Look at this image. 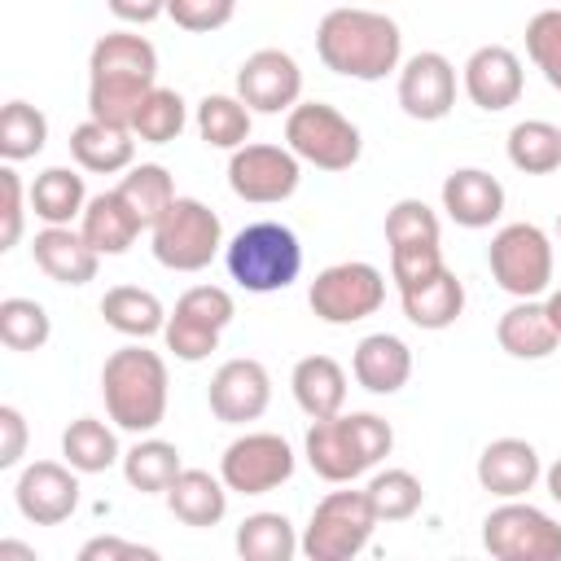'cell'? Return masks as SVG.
<instances>
[{
    "instance_id": "ba28073f",
    "label": "cell",
    "mask_w": 561,
    "mask_h": 561,
    "mask_svg": "<svg viewBox=\"0 0 561 561\" xmlns=\"http://www.w3.org/2000/svg\"><path fill=\"white\" fill-rule=\"evenodd\" d=\"M149 232H153V259L171 272H202L224 245L219 215L197 197H175Z\"/></svg>"
},
{
    "instance_id": "d6986e66",
    "label": "cell",
    "mask_w": 561,
    "mask_h": 561,
    "mask_svg": "<svg viewBox=\"0 0 561 561\" xmlns=\"http://www.w3.org/2000/svg\"><path fill=\"white\" fill-rule=\"evenodd\" d=\"M460 83H465V96L478 110L500 114V110L522 101V83H526L522 57L513 48H504V44H482V48L469 53V61L460 70Z\"/></svg>"
},
{
    "instance_id": "74e56055",
    "label": "cell",
    "mask_w": 561,
    "mask_h": 561,
    "mask_svg": "<svg viewBox=\"0 0 561 561\" xmlns=\"http://www.w3.org/2000/svg\"><path fill=\"white\" fill-rule=\"evenodd\" d=\"M188 123V110H184V96L175 88H153L136 118H131V136L145 140V145H171Z\"/></svg>"
},
{
    "instance_id": "60d3db41",
    "label": "cell",
    "mask_w": 561,
    "mask_h": 561,
    "mask_svg": "<svg viewBox=\"0 0 561 561\" xmlns=\"http://www.w3.org/2000/svg\"><path fill=\"white\" fill-rule=\"evenodd\" d=\"M364 491H368V500H373L381 522H408L425 500L421 478L412 469H381V473H373V482Z\"/></svg>"
},
{
    "instance_id": "9c48e42d",
    "label": "cell",
    "mask_w": 561,
    "mask_h": 561,
    "mask_svg": "<svg viewBox=\"0 0 561 561\" xmlns=\"http://www.w3.org/2000/svg\"><path fill=\"white\" fill-rule=\"evenodd\" d=\"M486 263L513 298H539L552 285V241L539 224H504L486 245Z\"/></svg>"
},
{
    "instance_id": "603a6c76",
    "label": "cell",
    "mask_w": 561,
    "mask_h": 561,
    "mask_svg": "<svg viewBox=\"0 0 561 561\" xmlns=\"http://www.w3.org/2000/svg\"><path fill=\"white\" fill-rule=\"evenodd\" d=\"M351 373L368 394H399L412 377V351L394 333H368L351 355Z\"/></svg>"
},
{
    "instance_id": "7bdbcfd3",
    "label": "cell",
    "mask_w": 561,
    "mask_h": 561,
    "mask_svg": "<svg viewBox=\"0 0 561 561\" xmlns=\"http://www.w3.org/2000/svg\"><path fill=\"white\" fill-rule=\"evenodd\" d=\"M443 224L421 197H399L386 210V245H408V241H438Z\"/></svg>"
},
{
    "instance_id": "8fae6325",
    "label": "cell",
    "mask_w": 561,
    "mask_h": 561,
    "mask_svg": "<svg viewBox=\"0 0 561 561\" xmlns=\"http://www.w3.org/2000/svg\"><path fill=\"white\" fill-rule=\"evenodd\" d=\"M482 548L495 561H561V526L526 500H504L482 517Z\"/></svg>"
},
{
    "instance_id": "681fc988",
    "label": "cell",
    "mask_w": 561,
    "mask_h": 561,
    "mask_svg": "<svg viewBox=\"0 0 561 561\" xmlns=\"http://www.w3.org/2000/svg\"><path fill=\"white\" fill-rule=\"evenodd\" d=\"M105 4H110V13H114L118 22H127V26H145V22H153V18L167 13V0H105Z\"/></svg>"
},
{
    "instance_id": "f1b7e54d",
    "label": "cell",
    "mask_w": 561,
    "mask_h": 561,
    "mask_svg": "<svg viewBox=\"0 0 561 561\" xmlns=\"http://www.w3.org/2000/svg\"><path fill=\"white\" fill-rule=\"evenodd\" d=\"M167 508L184 522V526H219L228 513V482L206 473V469H180V478L167 486Z\"/></svg>"
},
{
    "instance_id": "44dd1931",
    "label": "cell",
    "mask_w": 561,
    "mask_h": 561,
    "mask_svg": "<svg viewBox=\"0 0 561 561\" xmlns=\"http://www.w3.org/2000/svg\"><path fill=\"white\" fill-rule=\"evenodd\" d=\"M31 259L57 285H88L101 263V254L88 245V237L75 232L70 224H44L31 241Z\"/></svg>"
},
{
    "instance_id": "d4e9b609",
    "label": "cell",
    "mask_w": 561,
    "mask_h": 561,
    "mask_svg": "<svg viewBox=\"0 0 561 561\" xmlns=\"http://www.w3.org/2000/svg\"><path fill=\"white\" fill-rule=\"evenodd\" d=\"M399 302H403V316L416 329L438 333V329H451L460 320V311H465V280L451 267H438L430 280L399 289Z\"/></svg>"
},
{
    "instance_id": "f5cc1de1",
    "label": "cell",
    "mask_w": 561,
    "mask_h": 561,
    "mask_svg": "<svg viewBox=\"0 0 561 561\" xmlns=\"http://www.w3.org/2000/svg\"><path fill=\"white\" fill-rule=\"evenodd\" d=\"M543 307H548V316H552V324H557V333H561V289H552V294L543 298Z\"/></svg>"
},
{
    "instance_id": "83f0119b",
    "label": "cell",
    "mask_w": 561,
    "mask_h": 561,
    "mask_svg": "<svg viewBox=\"0 0 561 561\" xmlns=\"http://www.w3.org/2000/svg\"><path fill=\"white\" fill-rule=\"evenodd\" d=\"M289 386H294V399L298 408L320 421V416H337L342 403H346V368L333 359V355H302L289 373Z\"/></svg>"
},
{
    "instance_id": "816d5d0a",
    "label": "cell",
    "mask_w": 561,
    "mask_h": 561,
    "mask_svg": "<svg viewBox=\"0 0 561 561\" xmlns=\"http://www.w3.org/2000/svg\"><path fill=\"white\" fill-rule=\"evenodd\" d=\"M0 557H26V561H35V548L13 543V539H0Z\"/></svg>"
},
{
    "instance_id": "b9f144b4",
    "label": "cell",
    "mask_w": 561,
    "mask_h": 561,
    "mask_svg": "<svg viewBox=\"0 0 561 561\" xmlns=\"http://www.w3.org/2000/svg\"><path fill=\"white\" fill-rule=\"evenodd\" d=\"M526 57L561 92V9H539L526 22Z\"/></svg>"
},
{
    "instance_id": "9a60e30c",
    "label": "cell",
    "mask_w": 561,
    "mask_h": 561,
    "mask_svg": "<svg viewBox=\"0 0 561 561\" xmlns=\"http://www.w3.org/2000/svg\"><path fill=\"white\" fill-rule=\"evenodd\" d=\"M237 96L254 114H289L302 96V70L285 48H259L237 66Z\"/></svg>"
},
{
    "instance_id": "ee69618b",
    "label": "cell",
    "mask_w": 561,
    "mask_h": 561,
    "mask_svg": "<svg viewBox=\"0 0 561 561\" xmlns=\"http://www.w3.org/2000/svg\"><path fill=\"white\" fill-rule=\"evenodd\" d=\"M438 267H447V263H443L438 241H408V245H390V280H394L399 289L430 280Z\"/></svg>"
},
{
    "instance_id": "7a4b0ae2",
    "label": "cell",
    "mask_w": 561,
    "mask_h": 561,
    "mask_svg": "<svg viewBox=\"0 0 561 561\" xmlns=\"http://www.w3.org/2000/svg\"><path fill=\"white\" fill-rule=\"evenodd\" d=\"M316 53L333 75L377 83L403 61L399 22L377 9H329L316 26Z\"/></svg>"
},
{
    "instance_id": "ffe728a7",
    "label": "cell",
    "mask_w": 561,
    "mask_h": 561,
    "mask_svg": "<svg viewBox=\"0 0 561 561\" xmlns=\"http://www.w3.org/2000/svg\"><path fill=\"white\" fill-rule=\"evenodd\" d=\"M539 478H543V465H539L535 443L526 438H513V434L495 438L478 456V486L500 500H522Z\"/></svg>"
},
{
    "instance_id": "30bf717a",
    "label": "cell",
    "mask_w": 561,
    "mask_h": 561,
    "mask_svg": "<svg viewBox=\"0 0 561 561\" xmlns=\"http://www.w3.org/2000/svg\"><path fill=\"white\" fill-rule=\"evenodd\" d=\"M237 302L224 285H193L175 298V311L167 316V351L184 364H202L210 351H219V333L232 324Z\"/></svg>"
},
{
    "instance_id": "277c9868",
    "label": "cell",
    "mask_w": 561,
    "mask_h": 561,
    "mask_svg": "<svg viewBox=\"0 0 561 561\" xmlns=\"http://www.w3.org/2000/svg\"><path fill=\"white\" fill-rule=\"evenodd\" d=\"M390 447H394V430L377 412L320 416L302 438V456L324 482H355L359 473L377 469L390 456Z\"/></svg>"
},
{
    "instance_id": "ab89813d",
    "label": "cell",
    "mask_w": 561,
    "mask_h": 561,
    "mask_svg": "<svg viewBox=\"0 0 561 561\" xmlns=\"http://www.w3.org/2000/svg\"><path fill=\"white\" fill-rule=\"evenodd\" d=\"M53 337V320L35 298H4L0 302V342L9 351H39Z\"/></svg>"
},
{
    "instance_id": "484cf974",
    "label": "cell",
    "mask_w": 561,
    "mask_h": 561,
    "mask_svg": "<svg viewBox=\"0 0 561 561\" xmlns=\"http://www.w3.org/2000/svg\"><path fill=\"white\" fill-rule=\"evenodd\" d=\"M70 153L83 171L92 175H118L131 167L136 158V136L131 127H114V123H101V118H83L75 131H70Z\"/></svg>"
},
{
    "instance_id": "5bb4252c",
    "label": "cell",
    "mask_w": 561,
    "mask_h": 561,
    "mask_svg": "<svg viewBox=\"0 0 561 561\" xmlns=\"http://www.w3.org/2000/svg\"><path fill=\"white\" fill-rule=\"evenodd\" d=\"M219 478L237 495H267L294 478V447L272 430H250L224 447Z\"/></svg>"
},
{
    "instance_id": "6da1fadb",
    "label": "cell",
    "mask_w": 561,
    "mask_h": 561,
    "mask_svg": "<svg viewBox=\"0 0 561 561\" xmlns=\"http://www.w3.org/2000/svg\"><path fill=\"white\" fill-rule=\"evenodd\" d=\"M158 88V48L145 35L110 31L88 57V118L131 127L140 101Z\"/></svg>"
},
{
    "instance_id": "8992f818",
    "label": "cell",
    "mask_w": 561,
    "mask_h": 561,
    "mask_svg": "<svg viewBox=\"0 0 561 561\" xmlns=\"http://www.w3.org/2000/svg\"><path fill=\"white\" fill-rule=\"evenodd\" d=\"M377 508L368 491H329L302 530V557L311 561H351L368 548L377 530Z\"/></svg>"
},
{
    "instance_id": "7c38bea8",
    "label": "cell",
    "mask_w": 561,
    "mask_h": 561,
    "mask_svg": "<svg viewBox=\"0 0 561 561\" xmlns=\"http://www.w3.org/2000/svg\"><path fill=\"white\" fill-rule=\"evenodd\" d=\"M307 302H311V311L324 324H359V320H368V316L381 311V302H386V276H381V267H373L364 259H346V263L324 267L311 280Z\"/></svg>"
},
{
    "instance_id": "cb8c5ba5",
    "label": "cell",
    "mask_w": 561,
    "mask_h": 561,
    "mask_svg": "<svg viewBox=\"0 0 561 561\" xmlns=\"http://www.w3.org/2000/svg\"><path fill=\"white\" fill-rule=\"evenodd\" d=\"M495 342L513 359H548L561 346V333H557V324H552V316H548V307L539 298H517L500 316Z\"/></svg>"
},
{
    "instance_id": "f6af8a7d",
    "label": "cell",
    "mask_w": 561,
    "mask_h": 561,
    "mask_svg": "<svg viewBox=\"0 0 561 561\" xmlns=\"http://www.w3.org/2000/svg\"><path fill=\"white\" fill-rule=\"evenodd\" d=\"M232 13H237V0H167V18L193 35H210L228 26Z\"/></svg>"
},
{
    "instance_id": "3957f363",
    "label": "cell",
    "mask_w": 561,
    "mask_h": 561,
    "mask_svg": "<svg viewBox=\"0 0 561 561\" xmlns=\"http://www.w3.org/2000/svg\"><path fill=\"white\" fill-rule=\"evenodd\" d=\"M101 394H105V412L118 430L153 434L167 416V394H171L167 359L140 342L118 346L101 364Z\"/></svg>"
},
{
    "instance_id": "7402d4cb",
    "label": "cell",
    "mask_w": 561,
    "mask_h": 561,
    "mask_svg": "<svg viewBox=\"0 0 561 561\" xmlns=\"http://www.w3.org/2000/svg\"><path fill=\"white\" fill-rule=\"evenodd\" d=\"M443 210L460 228H491L504 215V184L482 167H456L443 180Z\"/></svg>"
},
{
    "instance_id": "52a82bcc",
    "label": "cell",
    "mask_w": 561,
    "mask_h": 561,
    "mask_svg": "<svg viewBox=\"0 0 561 561\" xmlns=\"http://www.w3.org/2000/svg\"><path fill=\"white\" fill-rule=\"evenodd\" d=\"M285 145L320 171H351L364 153L359 127L324 101H298L285 114Z\"/></svg>"
},
{
    "instance_id": "4fadbf2b",
    "label": "cell",
    "mask_w": 561,
    "mask_h": 561,
    "mask_svg": "<svg viewBox=\"0 0 561 561\" xmlns=\"http://www.w3.org/2000/svg\"><path fill=\"white\" fill-rule=\"evenodd\" d=\"M298 180H302V158L289 145H250L245 140L228 158V188L254 206H276L285 197H294Z\"/></svg>"
},
{
    "instance_id": "2e32d148",
    "label": "cell",
    "mask_w": 561,
    "mask_h": 561,
    "mask_svg": "<svg viewBox=\"0 0 561 561\" xmlns=\"http://www.w3.org/2000/svg\"><path fill=\"white\" fill-rule=\"evenodd\" d=\"M75 473L79 469L61 465V460H31L13 482L18 513L35 526H61L79 508V478Z\"/></svg>"
},
{
    "instance_id": "e575fe53",
    "label": "cell",
    "mask_w": 561,
    "mask_h": 561,
    "mask_svg": "<svg viewBox=\"0 0 561 561\" xmlns=\"http://www.w3.org/2000/svg\"><path fill=\"white\" fill-rule=\"evenodd\" d=\"M508 162L526 175H552L561 167V127L548 118H522L508 131Z\"/></svg>"
},
{
    "instance_id": "7dc6e473",
    "label": "cell",
    "mask_w": 561,
    "mask_h": 561,
    "mask_svg": "<svg viewBox=\"0 0 561 561\" xmlns=\"http://www.w3.org/2000/svg\"><path fill=\"white\" fill-rule=\"evenodd\" d=\"M26 456V416L13 403H0V469H18Z\"/></svg>"
},
{
    "instance_id": "4316f807",
    "label": "cell",
    "mask_w": 561,
    "mask_h": 561,
    "mask_svg": "<svg viewBox=\"0 0 561 561\" xmlns=\"http://www.w3.org/2000/svg\"><path fill=\"white\" fill-rule=\"evenodd\" d=\"M140 228H145L140 215L118 197V188L88 197V206L79 215V232L88 237V245L96 254H127L131 241L140 237Z\"/></svg>"
},
{
    "instance_id": "1f68e13d",
    "label": "cell",
    "mask_w": 561,
    "mask_h": 561,
    "mask_svg": "<svg viewBox=\"0 0 561 561\" xmlns=\"http://www.w3.org/2000/svg\"><path fill=\"white\" fill-rule=\"evenodd\" d=\"M88 206V188H83V175L70 171V167H44L31 184V210L44 219V224H70L79 219Z\"/></svg>"
},
{
    "instance_id": "f907efd6",
    "label": "cell",
    "mask_w": 561,
    "mask_h": 561,
    "mask_svg": "<svg viewBox=\"0 0 561 561\" xmlns=\"http://www.w3.org/2000/svg\"><path fill=\"white\" fill-rule=\"evenodd\" d=\"M543 486H548V495L561 504V460H552V465L543 469Z\"/></svg>"
},
{
    "instance_id": "c3c4849f",
    "label": "cell",
    "mask_w": 561,
    "mask_h": 561,
    "mask_svg": "<svg viewBox=\"0 0 561 561\" xmlns=\"http://www.w3.org/2000/svg\"><path fill=\"white\" fill-rule=\"evenodd\" d=\"M118 557H140V561H153L158 552H153V548H140V543H127V539H114V535L88 539V543L79 548V561H118Z\"/></svg>"
},
{
    "instance_id": "836d02e7",
    "label": "cell",
    "mask_w": 561,
    "mask_h": 561,
    "mask_svg": "<svg viewBox=\"0 0 561 561\" xmlns=\"http://www.w3.org/2000/svg\"><path fill=\"white\" fill-rule=\"evenodd\" d=\"M237 552L245 561H289L302 552V539L294 535V522L285 513H250L237 526Z\"/></svg>"
},
{
    "instance_id": "8d00e7d4",
    "label": "cell",
    "mask_w": 561,
    "mask_h": 561,
    "mask_svg": "<svg viewBox=\"0 0 561 561\" xmlns=\"http://www.w3.org/2000/svg\"><path fill=\"white\" fill-rule=\"evenodd\" d=\"M118 197L140 215L145 228H153L162 219V210L175 202V180L167 167L140 162V167H127V175L118 180Z\"/></svg>"
},
{
    "instance_id": "ac0fdd59",
    "label": "cell",
    "mask_w": 561,
    "mask_h": 561,
    "mask_svg": "<svg viewBox=\"0 0 561 561\" xmlns=\"http://www.w3.org/2000/svg\"><path fill=\"white\" fill-rule=\"evenodd\" d=\"M206 399H210V412L224 425H250L272 403V377H267V368L259 359L241 355V359H228V364L215 368Z\"/></svg>"
},
{
    "instance_id": "5b68a950",
    "label": "cell",
    "mask_w": 561,
    "mask_h": 561,
    "mask_svg": "<svg viewBox=\"0 0 561 561\" xmlns=\"http://www.w3.org/2000/svg\"><path fill=\"white\" fill-rule=\"evenodd\" d=\"M224 263H228V276L245 294H276L298 280L302 245H298L294 228H285L276 219H259V224H245L224 245Z\"/></svg>"
},
{
    "instance_id": "db71d44e",
    "label": "cell",
    "mask_w": 561,
    "mask_h": 561,
    "mask_svg": "<svg viewBox=\"0 0 561 561\" xmlns=\"http://www.w3.org/2000/svg\"><path fill=\"white\" fill-rule=\"evenodd\" d=\"M557 237H561V219H557Z\"/></svg>"
},
{
    "instance_id": "4dcf8cb0",
    "label": "cell",
    "mask_w": 561,
    "mask_h": 561,
    "mask_svg": "<svg viewBox=\"0 0 561 561\" xmlns=\"http://www.w3.org/2000/svg\"><path fill=\"white\" fill-rule=\"evenodd\" d=\"M180 469H184L180 447L167 438H140L123 451V478H127V486H136L145 495H167V486L180 478Z\"/></svg>"
},
{
    "instance_id": "d6a6232c",
    "label": "cell",
    "mask_w": 561,
    "mask_h": 561,
    "mask_svg": "<svg viewBox=\"0 0 561 561\" xmlns=\"http://www.w3.org/2000/svg\"><path fill=\"white\" fill-rule=\"evenodd\" d=\"M250 118L254 110L241 101V96H228V92H210L197 101V136L210 145V149H241L250 140Z\"/></svg>"
},
{
    "instance_id": "d590c367",
    "label": "cell",
    "mask_w": 561,
    "mask_h": 561,
    "mask_svg": "<svg viewBox=\"0 0 561 561\" xmlns=\"http://www.w3.org/2000/svg\"><path fill=\"white\" fill-rule=\"evenodd\" d=\"M61 456H66V465H75L79 473H105L114 460H123L114 430H110L105 421H96V416H79V421L66 425V434H61Z\"/></svg>"
},
{
    "instance_id": "e0dca14e",
    "label": "cell",
    "mask_w": 561,
    "mask_h": 561,
    "mask_svg": "<svg viewBox=\"0 0 561 561\" xmlns=\"http://www.w3.org/2000/svg\"><path fill=\"white\" fill-rule=\"evenodd\" d=\"M456 105V66L425 48L399 66V110L416 123H438Z\"/></svg>"
},
{
    "instance_id": "bcb514c9",
    "label": "cell",
    "mask_w": 561,
    "mask_h": 561,
    "mask_svg": "<svg viewBox=\"0 0 561 561\" xmlns=\"http://www.w3.org/2000/svg\"><path fill=\"white\" fill-rule=\"evenodd\" d=\"M0 197H4V206H0V219H4L0 224V250H13L22 228H26V202H31V188H22V175L13 171V162L0 167Z\"/></svg>"
},
{
    "instance_id": "f546056e",
    "label": "cell",
    "mask_w": 561,
    "mask_h": 561,
    "mask_svg": "<svg viewBox=\"0 0 561 561\" xmlns=\"http://www.w3.org/2000/svg\"><path fill=\"white\" fill-rule=\"evenodd\" d=\"M101 316H105V324H110L114 333L140 337V342L167 329V307H162V298H158L153 289H140V285H114V289H105Z\"/></svg>"
},
{
    "instance_id": "f35d334b",
    "label": "cell",
    "mask_w": 561,
    "mask_h": 561,
    "mask_svg": "<svg viewBox=\"0 0 561 561\" xmlns=\"http://www.w3.org/2000/svg\"><path fill=\"white\" fill-rule=\"evenodd\" d=\"M48 140V118L31 101H9L0 110V158L4 162H26L44 149Z\"/></svg>"
}]
</instances>
